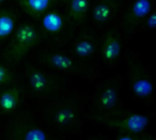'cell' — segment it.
Instances as JSON below:
<instances>
[{
    "mask_svg": "<svg viewBox=\"0 0 156 140\" xmlns=\"http://www.w3.org/2000/svg\"><path fill=\"white\" fill-rule=\"evenodd\" d=\"M23 92L16 84L7 85L0 91V115L5 117L13 116L21 106Z\"/></svg>",
    "mask_w": 156,
    "mask_h": 140,
    "instance_id": "cell-7",
    "label": "cell"
},
{
    "mask_svg": "<svg viewBox=\"0 0 156 140\" xmlns=\"http://www.w3.org/2000/svg\"><path fill=\"white\" fill-rule=\"evenodd\" d=\"M43 61L52 69L65 73L77 71V65L69 56L60 52H50L43 56Z\"/></svg>",
    "mask_w": 156,
    "mask_h": 140,
    "instance_id": "cell-9",
    "label": "cell"
},
{
    "mask_svg": "<svg viewBox=\"0 0 156 140\" xmlns=\"http://www.w3.org/2000/svg\"><path fill=\"white\" fill-rule=\"evenodd\" d=\"M151 11V0H135L131 7L130 16L133 20H138L145 17Z\"/></svg>",
    "mask_w": 156,
    "mask_h": 140,
    "instance_id": "cell-15",
    "label": "cell"
},
{
    "mask_svg": "<svg viewBox=\"0 0 156 140\" xmlns=\"http://www.w3.org/2000/svg\"><path fill=\"white\" fill-rule=\"evenodd\" d=\"M44 117L56 132L66 138L80 136L84 131L81 110L75 101L58 102Z\"/></svg>",
    "mask_w": 156,
    "mask_h": 140,
    "instance_id": "cell-2",
    "label": "cell"
},
{
    "mask_svg": "<svg viewBox=\"0 0 156 140\" xmlns=\"http://www.w3.org/2000/svg\"><path fill=\"white\" fill-rule=\"evenodd\" d=\"M114 3L110 0H103L97 4L92 9V17L98 23L108 21L114 11Z\"/></svg>",
    "mask_w": 156,
    "mask_h": 140,
    "instance_id": "cell-12",
    "label": "cell"
},
{
    "mask_svg": "<svg viewBox=\"0 0 156 140\" xmlns=\"http://www.w3.org/2000/svg\"><path fill=\"white\" fill-rule=\"evenodd\" d=\"M18 3L24 12L37 18L43 16L48 10L51 0H18Z\"/></svg>",
    "mask_w": 156,
    "mask_h": 140,
    "instance_id": "cell-11",
    "label": "cell"
},
{
    "mask_svg": "<svg viewBox=\"0 0 156 140\" xmlns=\"http://www.w3.org/2000/svg\"><path fill=\"white\" fill-rule=\"evenodd\" d=\"M139 140H156V138L154 136L149 135V134H147V133L145 132V133L140 135V138H139Z\"/></svg>",
    "mask_w": 156,
    "mask_h": 140,
    "instance_id": "cell-22",
    "label": "cell"
},
{
    "mask_svg": "<svg viewBox=\"0 0 156 140\" xmlns=\"http://www.w3.org/2000/svg\"><path fill=\"white\" fill-rule=\"evenodd\" d=\"M26 81L28 90L37 96L48 95L57 88V82L49 74L37 68H30L27 71Z\"/></svg>",
    "mask_w": 156,
    "mask_h": 140,
    "instance_id": "cell-6",
    "label": "cell"
},
{
    "mask_svg": "<svg viewBox=\"0 0 156 140\" xmlns=\"http://www.w3.org/2000/svg\"><path fill=\"white\" fill-rule=\"evenodd\" d=\"M14 74L12 71L5 64L0 63V88H4L13 83Z\"/></svg>",
    "mask_w": 156,
    "mask_h": 140,
    "instance_id": "cell-18",
    "label": "cell"
},
{
    "mask_svg": "<svg viewBox=\"0 0 156 140\" xmlns=\"http://www.w3.org/2000/svg\"><path fill=\"white\" fill-rule=\"evenodd\" d=\"M3 128L4 140H67L39 116L20 115Z\"/></svg>",
    "mask_w": 156,
    "mask_h": 140,
    "instance_id": "cell-1",
    "label": "cell"
},
{
    "mask_svg": "<svg viewBox=\"0 0 156 140\" xmlns=\"http://www.w3.org/2000/svg\"><path fill=\"white\" fill-rule=\"evenodd\" d=\"M0 140H4V138H2V136H0Z\"/></svg>",
    "mask_w": 156,
    "mask_h": 140,
    "instance_id": "cell-23",
    "label": "cell"
},
{
    "mask_svg": "<svg viewBox=\"0 0 156 140\" xmlns=\"http://www.w3.org/2000/svg\"><path fill=\"white\" fill-rule=\"evenodd\" d=\"M82 140H112V138L109 136H106L103 134H94V135H90L85 138Z\"/></svg>",
    "mask_w": 156,
    "mask_h": 140,
    "instance_id": "cell-21",
    "label": "cell"
},
{
    "mask_svg": "<svg viewBox=\"0 0 156 140\" xmlns=\"http://www.w3.org/2000/svg\"><path fill=\"white\" fill-rule=\"evenodd\" d=\"M95 51V45L90 39H81L74 45V52L80 58H88Z\"/></svg>",
    "mask_w": 156,
    "mask_h": 140,
    "instance_id": "cell-17",
    "label": "cell"
},
{
    "mask_svg": "<svg viewBox=\"0 0 156 140\" xmlns=\"http://www.w3.org/2000/svg\"><path fill=\"white\" fill-rule=\"evenodd\" d=\"M121 52L122 43L119 38L113 34L107 35L101 46V56L103 61L112 62L120 57Z\"/></svg>",
    "mask_w": 156,
    "mask_h": 140,
    "instance_id": "cell-10",
    "label": "cell"
},
{
    "mask_svg": "<svg viewBox=\"0 0 156 140\" xmlns=\"http://www.w3.org/2000/svg\"><path fill=\"white\" fill-rule=\"evenodd\" d=\"M146 26L149 29L153 30L155 28L156 26V14L154 11H151L146 16Z\"/></svg>",
    "mask_w": 156,
    "mask_h": 140,
    "instance_id": "cell-19",
    "label": "cell"
},
{
    "mask_svg": "<svg viewBox=\"0 0 156 140\" xmlns=\"http://www.w3.org/2000/svg\"><path fill=\"white\" fill-rule=\"evenodd\" d=\"M39 42L38 31L29 23H25L17 28L6 50V56L12 61L24 58L31 49Z\"/></svg>",
    "mask_w": 156,
    "mask_h": 140,
    "instance_id": "cell-5",
    "label": "cell"
},
{
    "mask_svg": "<svg viewBox=\"0 0 156 140\" xmlns=\"http://www.w3.org/2000/svg\"><path fill=\"white\" fill-rule=\"evenodd\" d=\"M42 26L44 29L49 33H58L59 32L64 25L62 17L57 12H48L45 13L42 17Z\"/></svg>",
    "mask_w": 156,
    "mask_h": 140,
    "instance_id": "cell-14",
    "label": "cell"
},
{
    "mask_svg": "<svg viewBox=\"0 0 156 140\" xmlns=\"http://www.w3.org/2000/svg\"><path fill=\"white\" fill-rule=\"evenodd\" d=\"M130 90L133 95L140 101H148L152 98L154 86L153 81L143 73L133 76L130 83Z\"/></svg>",
    "mask_w": 156,
    "mask_h": 140,
    "instance_id": "cell-8",
    "label": "cell"
},
{
    "mask_svg": "<svg viewBox=\"0 0 156 140\" xmlns=\"http://www.w3.org/2000/svg\"><path fill=\"white\" fill-rule=\"evenodd\" d=\"M140 136L132 134H117L112 140H139Z\"/></svg>",
    "mask_w": 156,
    "mask_h": 140,
    "instance_id": "cell-20",
    "label": "cell"
},
{
    "mask_svg": "<svg viewBox=\"0 0 156 140\" xmlns=\"http://www.w3.org/2000/svg\"><path fill=\"white\" fill-rule=\"evenodd\" d=\"M3 1H5V0H0V3H2Z\"/></svg>",
    "mask_w": 156,
    "mask_h": 140,
    "instance_id": "cell-24",
    "label": "cell"
},
{
    "mask_svg": "<svg viewBox=\"0 0 156 140\" xmlns=\"http://www.w3.org/2000/svg\"><path fill=\"white\" fill-rule=\"evenodd\" d=\"M16 19L14 14L7 9L0 10V41L9 37L14 31Z\"/></svg>",
    "mask_w": 156,
    "mask_h": 140,
    "instance_id": "cell-13",
    "label": "cell"
},
{
    "mask_svg": "<svg viewBox=\"0 0 156 140\" xmlns=\"http://www.w3.org/2000/svg\"><path fill=\"white\" fill-rule=\"evenodd\" d=\"M89 0H70L69 16L75 21H80L89 10Z\"/></svg>",
    "mask_w": 156,
    "mask_h": 140,
    "instance_id": "cell-16",
    "label": "cell"
},
{
    "mask_svg": "<svg viewBox=\"0 0 156 140\" xmlns=\"http://www.w3.org/2000/svg\"><path fill=\"white\" fill-rule=\"evenodd\" d=\"M121 94L117 83L112 81L105 83L96 93L91 112L90 119L101 125L104 119L120 110Z\"/></svg>",
    "mask_w": 156,
    "mask_h": 140,
    "instance_id": "cell-4",
    "label": "cell"
},
{
    "mask_svg": "<svg viewBox=\"0 0 156 140\" xmlns=\"http://www.w3.org/2000/svg\"><path fill=\"white\" fill-rule=\"evenodd\" d=\"M152 116L140 111H117L102 121L101 126L116 134L140 136L152 124Z\"/></svg>",
    "mask_w": 156,
    "mask_h": 140,
    "instance_id": "cell-3",
    "label": "cell"
}]
</instances>
